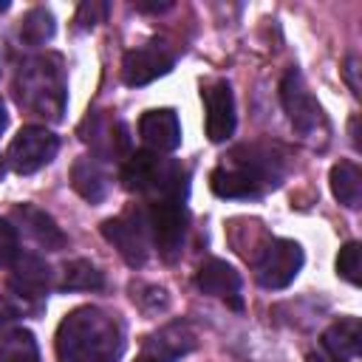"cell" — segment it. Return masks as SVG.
I'll list each match as a JSON object with an SVG mask.
<instances>
[{"mask_svg":"<svg viewBox=\"0 0 362 362\" xmlns=\"http://www.w3.org/2000/svg\"><path fill=\"white\" fill-rule=\"evenodd\" d=\"M124 351L122 322L96 305L74 308L57 328L59 362H119Z\"/></svg>","mask_w":362,"mask_h":362,"instance_id":"6da1fadb","label":"cell"},{"mask_svg":"<svg viewBox=\"0 0 362 362\" xmlns=\"http://www.w3.org/2000/svg\"><path fill=\"white\" fill-rule=\"evenodd\" d=\"M209 187L221 198H255L260 195V187L235 164H221L209 175Z\"/></svg>","mask_w":362,"mask_h":362,"instance_id":"d6986e66","label":"cell"},{"mask_svg":"<svg viewBox=\"0 0 362 362\" xmlns=\"http://www.w3.org/2000/svg\"><path fill=\"white\" fill-rule=\"evenodd\" d=\"M322 348L331 354V359L345 362L359 356L362 348V322L356 317H342L322 334Z\"/></svg>","mask_w":362,"mask_h":362,"instance_id":"ac0fdd59","label":"cell"},{"mask_svg":"<svg viewBox=\"0 0 362 362\" xmlns=\"http://www.w3.org/2000/svg\"><path fill=\"white\" fill-rule=\"evenodd\" d=\"M107 17V3L105 0H85L79 8H76V25L82 31H90L96 28L99 23H105Z\"/></svg>","mask_w":362,"mask_h":362,"instance_id":"d4e9b609","label":"cell"},{"mask_svg":"<svg viewBox=\"0 0 362 362\" xmlns=\"http://www.w3.org/2000/svg\"><path fill=\"white\" fill-rule=\"evenodd\" d=\"M280 99H283V107H286L294 130L300 136H311L317 130V124L322 122V107L314 99L311 88L305 85V79L297 68L286 71V76L280 82Z\"/></svg>","mask_w":362,"mask_h":362,"instance_id":"ba28073f","label":"cell"},{"mask_svg":"<svg viewBox=\"0 0 362 362\" xmlns=\"http://www.w3.org/2000/svg\"><path fill=\"white\" fill-rule=\"evenodd\" d=\"M82 141H88L96 153V158H119V156H130V136H127V124L122 119L105 116V113H90L82 127H79Z\"/></svg>","mask_w":362,"mask_h":362,"instance_id":"30bf717a","label":"cell"},{"mask_svg":"<svg viewBox=\"0 0 362 362\" xmlns=\"http://www.w3.org/2000/svg\"><path fill=\"white\" fill-rule=\"evenodd\" d=\"M102 235L113 249L122 255V260L130 269H141L150 257V232H147V218L139 209H127L116 218H107L102 223Z\"/></svg>","mask_w":362,"mask_h":362,"instance_id":"5b68a950","label":"cell"},{"mask_svg":"<svg viewBox=\"0 0 362 362\" xmlns=\"http://www.w3.org/2000/svg\"><path fill=\"white\" fill-rule=\"evenodd\" d=\"M14 320H17V311H14V308H11L6 300H0V339H3V337L11 331L8 325H11Z\"/></svg>","mask_w":362,"mask_h":362,"instance_id":"4316f807","label":"cell"},{"mask_svg":"<svg viewBox=\"0 0 362 362\" xmlns=\"http://www.w3.org/2000/svg\"><path fill=\"white\" fill-rule=\"evenodd\" d=\"M62 291H96L105 286V274L85 257L68 260L62 266V280L57 283Z\"/></svg>","mask_w":362,"mask_h":362,"instance_id":"44dd1931","label":"cell"},{"mask_svg":"<svg viewBox=\"0 0 362 362\" xmlns=\"http://www.w3.org/2000/svg\"><path fill=\"white\" fill-rule=\"evenodd\" d=\"M331 192L348 209L362 204V173L354 161H339L331 167Z\"/></svg>","mask_w":362,"mask_h":362,"instance_id":"ffe728a7","label":"cell"},{"mask_svg":"<svg viewBox=\"0 0 362 362\" xmlns=\"http://www.w3.org/2000/svg\"><path fill=\"white\" fill-rule=\"evenodd\" d=\"M136 6V11H150V14H158V11H167L173 3L170 0H164V3H133Z\"/></svg>","mask_w":362,"mask_h":362,"instance_id":"83f0119b","label":"cell"},{"mask_svg":"<svg viewBox=\"0 0 362 362\" xmlns=\"http://www.w3.org/2000/svg\"><path fill=\"white\" fill-rule=\"evenodd\" d=\"M201 99L206 107V136L209 141H226L235 133V96L226 79L206 82L201 88Z\"/></svg>","mask_w":362,"mask_h":362,"instance_id":"8fae6325","label":"cell"},{"mask_svg":"<svg viewBox=\"0 0 362 362\" xmlns=\"http://www.w3.org/2000/svg\"><path fill=\"white\" fill-rule=\"evenodd\" d=\"M147 232L153 238V246L158 249L161 260L167 263H175L184 252V240H187V223H189V215H187V206L184 201H175V198H153L147 212Z\"/></svg>","mask_w":362,"mask_h":362,"instance_id":"277c9868","label":"cell"},{"mask_svg":"<svg viewBox=\"0 0 362 362\" xmlns=\"http://www.w3.org/2000/svg\"><path fill=\"white\" fill-rule=\"evenodd\" d=\"M173 65H175V54L164 42L153 40V42H144V45L124 54L122 79H124V85L139 88V85H147V82L170 74Z\"/></svg>","mask_w":362,"mask_h":362,"instance_id":"9c48e42d","label":"cell"},{"mask_svg":"<svg viewBox=\"0 0 362 362\" xmlns=\"http://www.w3.org/2000/svg\"><path fill=\"white\" fill-rule=\"evenodd\" d=\"M6 8H8V0H0V14H3Z\"/></svg>","mask_w":362,"mask_h":362,"instance_id":"4dcf8cb0","label":"cell"},{"mask_svg":"<svg viewBox=\"0 0 362 362\" xmlns=\"http://www.w3.org/2000/svg\"><path fill=\"white\" fill-rule=\"evenodd\" d=\"M195 286L209 294V297H218V300H226L232 308H240V274L226 263V260H218V257H209L201 263L198 274H195Z\"/></svg>","mask_w":362,"mask_h":362,"instance_id":"5bb4252c","label":"cell"},{"mask_svg":"<svg viewBox=\"0 0 362 362\" xmlns=\"http://www.w3.org/2000/svg\"><path fill=\"white\" fill-rule=\"evenodd\" d=\"M3 173H6V158L0 156V181H3Z\"/></svg>","mask_w":362,"mask_h":362,"instance_id":"f546056e","label":"cell"},{"mask_svg":"<svg viewBox=\"0 0 362 362\" xmlns=\"http://www.w3.org/2000/svg\"><path fill=\"white\" fill-rule=\"evenodd\" d=\"M6 122H8V116H6V105H3V99H0V133L6 130Z\"/></svg>","mask_w":362,"mask_h":362,"instance_id":"f1b7e54d","label":"cell"},{"mask_svg":"<svg viewBox=\"0 0 362 362\" xmlns=\"http://www.w3.org/2000/svg\"><path fill=\"white\" fill-rule=\"evenodd\" d=\"M187 167L161 158L153 150H136L122 164V187L127 192H153L156 198H187Z\"/></svg>","mask_w":362,"mask_h":362,"instance_id":"3957f363","label":"cell"},{"mask_svg":"<svg viewBox=\"0 0 362 362\" xmlns=\"http://www.w3.org/2000/svg\"><path fill=\"white\" fill-rule=\"evenodd\" d=\"M303 269V249L297 240L272 238L255 257V280L263 288H286Z\"/></svg>","mask_w":362,"mask_h":362,"instance_id":"8992f818","label":"cell"},{"mask_svg":"<svg viewBox=\"0 0 362 362\" xmlns=\"http://www.w3.org/2000/svg\"><path fill=\"white\" fill-rule=\"evenodd\" d=\"M331 362H337V359H331Z\"/></svg>","mask_w":362,"mask_h":362,"instance_id":"d6a6232c","label":"cell"},{"mask_svg":"<svg viewBox=\"0 0 362 362\" xmlns=\"http://www.w3.org/2000/svg\"><path fill=\"white\" fill-rule=\"evenodd\" d=\"M195 348V334L187 322H170L144 342V356L153 362H175Z\"/></svg>","mask_w":362,"mask_h":362,"instance_id":"9a60e30c","label":"cell"},{"mask_svg":"<svg viewBox=\"0 0 362 362\" xmlns=\"http://www.w3.org/2000/svg\"><path fill=\"white\" fill-rule=\"evenodd\" d=\"M337 274L342 280H348L351 286H359L362 283V246L356 240L345 243L337 255Z\"/></svg>","mask_w":362,"mask_h":362,"instance_id":"cb8c5ba5","label":"cell"},{"mask_svg":"<svg viewBox=\"0 0 362 362\" xmlns=\"http://www.w3.org/2000/svg\"><path fill=\"white\" fill-rule=\"evenodd\" d=\"M54 37V14L45 6H34L20 20V40L28 45H42Z\"/></svg>","mask_w":362,"mask_h":362,"instance_id":"603a6c76","label":"cell"},{"mask_svg":"<svg viewBox=\"0 0 362 362\" xmlns=\"http://www.w3.org/2000/svg\"><path fill=\"white\" fill-rule=\"evenodd\" d=\"M65 74H62V59L57 54H42L31 57L20 65V74L14 79V96L20 107L48 116V119H62L65 110Z\"/></svg>","mask_w":362,"mask_h":362,"instance_id":"7a4b0ae2","label":"cell"},{"mask_svg":"<svg viewBox=\"0 0 362 362\" xmlns=\"http://www.w3.org/2000/svg\"><path fill=\"white\" fill-rule=\"evenodd\" d=\"M59 150V139L40 124H25L17 130V136L11 139L8 150H6V161L14 173L20 175H31L37 170H42L48 161H54Z\"/></svg>","mask_w":362,"mask_h":362,"instance_id":"52a82bcc","label":"cell"},{"mask_svg":"<svg viewBox=\"0 0 362 362\" xmlns=\"http://www.w3.org/2000/svg\"><path fill=\"white\" fill-rule=\"evenodd\" d=\"M71 184L90 204L105 201L107 187H110L107 173H105V164L96 156H82V158L74 161V167H71Z\"/></svg>","mask_w":362,"mask_h":362,"instance_id":"e0dca14e","label":"cell"},{"mask_svg":"<svg viewBox=\"0 0 362 362\" xmlns=\"http://www.w3.org/2000/svg\"><path fill=\"white\" fill-rule=\"evenodd\" d=\"M17 249H20V243H17V229H14L6 218H0V266L14 263V260H17Z\"/></svg>","mask_w":362,"mask_h":362,"instance_id":"484cf974","label":"cell"},{"mask_svg":"<svg viewBox=\"0 0 362 362\" xmlns=\"http://www.w3.org/2000/svg\"><path fill=\"white\" fill-rule=\"evenodd\" d=\"M139 136L147 144V150H153L158 156L161 153H173L181 144V124H178L175 110H170V107L147 110L139 119Z\"/></svg>","mask_w":362,"mask_h":362,"instance_id":"4fadbf2b","label":"cell"},{"mask_svg":"<svg viewBox=\"0 0 362 362\" xmlns=\"http://www.w3.org/2000/svg\"><path fill=\"white\" fill-rule=\"evenodd\" d=\"M0 362H40V348L31 331L11 328L0 339Z\"/></svg>","mask_w":362,"mask_h":362,"instance_id":"7402d4cb","label":"cell"},{"mask_svg":"<svg viewBox=\"0 0 362 362\" xmlns=\"http://www.w3.org/2000/svg\"><path fill=\"white\" fill-rule=\"evenodd\" d=\"M8 288L23 300H42L51 291V269L37 255H17L8 274Z\"/></svg>","mask_w":362,"mask_h":362,"instance_id":"7c38bea8","label":"cell"},{"mask_svg":"<svg viewBox=\"0 0 362 362\" xmlns=\"http://www.w3.org/2000/svg\"><path fill=\"white\" fill-rule=\"evenodd\" d=\"M14 218L20 221V229L28 232V235L34 238V243H40V246L48 249V252H57V249H62V246L68 243V238H65V232L57 226V221H54L48 212H42L40 206H34V204L14 206Z\"/></svg>","mask_w":362,"mask_h":362,"instance_id":"2e32d148","label":"cell"},{"mask_svg":"<svg viewBox=\"0 0 362 362\" xmlns=\"http://www.w3.org/2000/svg\"><path fill=\"white\" fill-rule=\"evenodd\" d=\"M136 362H153V359H150V356H139Z\"/></svg>","mask_w":362,"mask_h":362,"instance_id":"1f68e13d","label":"cell"}]
</instances>
